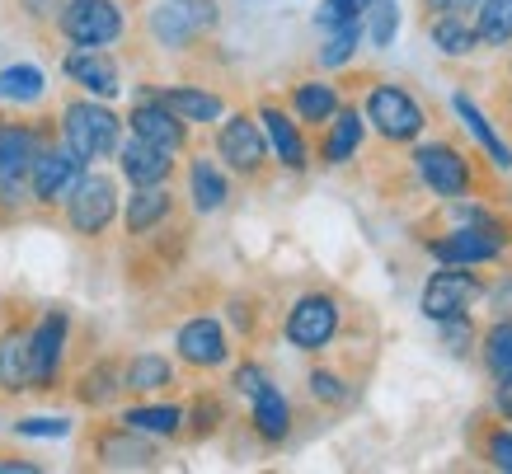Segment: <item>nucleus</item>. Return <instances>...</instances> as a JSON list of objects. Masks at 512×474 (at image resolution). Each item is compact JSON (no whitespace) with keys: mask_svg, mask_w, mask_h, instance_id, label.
Instances as JSON below:
<instances>
[{"mask_svg":"<svg viewBox=\"0 0 512 474\" xmlns=\"http://www.w3.org/2000/svg\"><path fill=\"white\" fill-rule=\"evenodd\" d=\"M66 146L90 165V160H104V155L118 151V118H113L104 104H71L66 108V123H62Z\"/></svg>","mask_w":512,"mask_h":474,"instance_id":"1","label":"nucleus"},{"mask_svg":"<svg viewBox=\"0 0 512 474\" xmlns=\"http://www.w3.org/2000/svg\"><path fill=\"white\" fill-rule=\"evenodd\" d=\"M212 24H217L212 0H160L151 10V33H156L160 47H188Z\"/></svg>","mask_w":512,"mask_h":474,"instance_id":"2","label":"nucleus"},{"mask_svg":"<svg viewBox=\"0 0 512 474\" xmlns=\"http://www.w3.org/2000/svg\"><path fill=\"white\" fill-rule=\"evenodd\" d=\"M62 33L76 47H104L123 38V10L113 0H71L62 10Z\"/></svg>","mask_w":512,"mask_h":474,"instance_id":"3","label":"nucleus"},{"mask_svg":"<svg viewBox=\"0 0 512 474\" xmlns=\"http://www.w3.org/2000/svg\"><path fill=\"white\" fill-rule=\"evenodd\" d=\"M80 174H85V160L71 146H43L29 169V188L38 202H66L71 188L80 184Z\"/></svg>","mask_w":512,"mask_h":474,"instance_id":"4","label":"nucleus"},{"mask_svg":"<svg viewBox=\"0 0 512 474\" xmlns=\"http://www.w3.org/2000/svg\"><path fill=\"white\" fill-rule=\"evenodd\" d=\"M118 212V188L113 179L104 174H80V184L71 188V198H66V216H71V226L80 235H99V230L113 221Z\"/></svg>","mask_w":512,"mask_h":474,"instance_id":"5","label":"nucleus"},{"mask_svg":"<svg viewBox=\"0 0 512 474\" xmlns=\"http://www.w3.org/2000/svg\"><path fill=\"white\" fill-rule=\"evenodd\" d=\"M367 118L376 123V132L390 141H414L423 132V108L400 90V85H376L367 99Z\"/></svg>","mask_w":512,"mask_h":474,"instance_id":"6","label":"nucleus"},{"mask_svg":"<svg viewBox=\"0 0 512 474\" xmlns=\"http://www.w3.org/2000/svg\"><path fill=\"white\" fill-rule=\"evenodd\" d=\"M475 296H480L475 273H456V268L433 273V282L423 287V315H428V320H437V324H456L470 310V301H475Z\"/></svg>","mask_w":512,"mask_h":474,"instance_id":"7","label":"nucleus"},{"mask_svg":"<svg viewBox=\"0 0 512 474\" xmlns=\"http://www.w3.org/2000/svg\"><path fill=\"white\" fill-rule=\"evenodd\" d=\"M43 151V137L33 127H19V123H0V188L5 193H19L29 184V169Z\"/></svg>","mask_w":512,"mask_h":474,"instance_id":"8","label":"nucleus"},{"mask_svg":"<svg viewBox=\"0 0 512 474\" xmlns=\"http://www.w3.org/2000/svg\"><path fill=\"white\" fill-rule=\"evenodd\" d=\"M217 146H221V160H231V169H240V174H259L268 160L264 127L254 118H245V113H235L231 123H221Z\"/></svg>","mask_w":512,"mask_h":474,"instance_id":"9","label":"nucleus"},{"mask_svg":"<svg viewBox=\"0 0 512 474\" xmlns=\"http://www.w3.org/2000/svg\"><path fill=\"white\" fill-rule=\"evenodd\" d=\"M339 329V306L329 301V296H306V301H296V310L287 315V338H292L301 352H315L325 348L329 338Z\"/></svg>","mask_w":512,"mask_h":474,"instance_id":"10","label":"nucleus"},{"mask_svg":"<svg viewBox=\"0 0 512 474\" xmlns=\"http://www.w3.org/2000/svg\"><path fill=\"white\" fill-rule=\"evenodd\" d=\"M419 174H423V184L433 188V193H442V198H461L470 188V165H466V155L461 151H451V146H423L419 155Z\"/></svg>","mask_w":512,"mask_h":474,"instance_id":"11","label":"nucleus"},{"mask_svg":"<svg viewBox=\"0 0 512 474\" xmlns=\"http://www.w3.org/2000/svg\"><path fill=\"white\" fill-rule=\"evenodd\" d=\"M62 348H66V315L52 310V315H43L38 329L29 334V385H47L57 376Z\"/></svg>","mask_w":512,"mask_h":474,"instance_id":"12","label":"nucleus"},{"mask_svg":"<svg viewBox=\"0 0 512 474\" xmlns=\"http://www.w3.org/2000/svg\"><path fill=\"white\" fill-rule=\"evenodd\" d=\"M66 76L76 80V85H85L90 94H99V99H113V94L123 90L118 66H113L99 47H80V52H71V57H66Z\"/></svg>","mask_w":512,"mask_h":474,"instance_id":"13","label":"nucleus"},{"mask_svg":"<svg viewBox=\"0 0 512 474\" xmlns=\"http://www.w3.org/2000/svg\"><path fill=\"white\" fill-rule=\"evenodd\" d=\"M132 137H141V141H151V146H165V151H179V146H184V123H179V118H174L170 108L160 104H151V99H146V104H137L132 108Z\"/></svg>","mask_w":512,"mask_h":474,"instance_id":"14","label":"nucleus"},{"mask_svg":"<svg viewBox=\"0 0 512 474\" xmlns=\"http://www.w3.org/2000/svg\"><path fill=\"white\" fill-rule=\"evenodd\" d=\"M118 160H123V174L137 188L165 184V179H170V169H174V160H170V151H165V146H151V141H141V137L127 141L123 151H118Z\"/></svg>","mask_w":512,"mask_h":474,"instance_id":"15","label":"nucleus"},{"mask_svg":"<svg viewBox=\"0 0 512 474\" xmlns=\"http://www.w3.org/2000/svg\"><path fill=\"white\" fill-rule=\"evenodd\" d=\"M179 357L193 367H221L226 362V334L217 320H188L179 329Z\"/></svg>","mask_w":512,"mask_h":474,"instance_id":"16","label":"nucleus"},{"mask_svg":"<svg viewBox=\"0 0 512 474\" xmlns=\"http://www.w3.org/2000/svg\"><path fill=\"white\" fill-rule=\"evenodd\" d=\"M498 235L494 230H480V226H470V230H456V235H447V240H437L433 254L442 263H484V259H498Z\"/></svg>","mask_w":512,"mask_h":474,"instance_id":"17","label":"nucleus"},{"mask_svg":"<svg viewBox=\"0 0 512 474\" xmlns=\"http://www.w3.org/2000/svg\"><path fill=\"white\" fill-rule=\"evenodd\" d=\"M264 132H268V141H273V151H278L282 165H287V169H306V141H301L296 123L282 113L278 104H264Z\"/></svg>","mask_w":512,"mask_h":474,"instance_id":"18","label":"nucleus"},{"mask_svg":"<svg viewBox=\"0 0 512 474\" xmlns=\"http://www.w3.org/2000/svg\"><path fill=\"white\" fill-rule=\"evenodd\" d=\"M160 104L170 108L179 123H217L221 118V99L217 94H207V90H165L160 94Z\"/></svg>","mask_w":512,"mask_h":474,"instance_id":"19","label":"nucleus"},{"mask_svg":"<svg viewBox=\"0 0 512 474\" xmlns=\"http://www.w3.org/2000/svg\"><path fill=\"white\" fill-rule=\"evenodd\" d=\"M170 216V193L160 184H146L132 193V202H127V230L132 235H146L151 226H160Z\"/></svg>","mask_w":512,"mask_h":474,"instance_id":"20","label":"nucleus"},{"mask_svg":"<svg viewBox=\"0 0 512 474\" xmlns=\"http://www.w3.org/2000/svg\"><path fill=\"white\" fill-rule=\"evenodd\" d=\"M287 423H292V409H287L282 390L264 385V390L254 395V428H259V437H268V442H282V437H287Z\"/></svg>","mask_w":512,"mask_h":474,"instance_id":"21","label":"nucleus"},{"mask_svg":"<svg viewBox=\"0 0 512 474\" xmlns=\"http://www.w3.org/2000/svg\"><path fill=\"white\" fill-rule=\"evenodd\" d=\"M428 33H433V43L447 52V57H466L480 47V33L470 29L461 15H433L428 19Z\"/></svg>","mask_w":512,"mask_h":474,"instance_id":"22","label":"nucleus"},{"mask_svg":"<svg viewBox=\"0 0 512 474\" xmlns=\"http://www.w3.org/2000/svg\"><path fill=\"white\" fill-rule=\"evenodd\" d=\"M292 104L306 123H329V118L339 113V94H334V85H325V80H306V85L292 90Z\"/></svg>","mask_w":512,"mask_h":474,"instance_id":"23","label":"nucleus"},{"mask_svg":"<svg viewBox=\"0 0 512 474\" xmlns=\"http://www.w3.org/2000/svg\"><path fill=\"white\" fill-rule=\"evenodd\" d=\"M123 381L127 390H165V385H174V367L165 357H156V352H141V357L127 362Z\"/></svg>","mask_w":512,"mask_h":474,"instance_id":"24","label":"nucleus"},{"mask_svg":"<svg viewBox=\"0 0 512 474\" xmlns=\"http://www.w3.org/2000/svg\"><path fill=\"white\" fill-rule=\"evenodd\" d=\"M47 80L38 66H5L0 71V99H10V104H33V99H43Z\"/></svg>","mask_w":512,"mask_h":474,"instance_id":"25","label":"nucleus"},{"mask_svg":"<svg viewBox=\"0 0 512 474\" xmlns=\"http://www.w3.org/2000/svg\"><path fill=\"white\" fill-rule=\"evenodd\" d=\"M188 184H193V202H198V212H217L221 202H226V179H221V169L212 165V160H193Z\"/></svg>","mask_w":512,"mask_h":474,"instance_id":"26","label":"nucleus"},{"mask_svg":"<svg viewBox=\"0 0 512 474\" xmlns=\"http://www.w3.org/2000/svg\"><path fill=\"white\" fill-rule=\"evenodd\" d=\"M451 104H456V113H461V123H466L470 132H475V137H480V146H484V151L494 155V165H498V169H512V151H508V146H503V141L494 137V127L484 123V113H480V108L470 104L466 94H456V99H451Z\"/></svg>","mask_w":512,"mask_h":474,"instance_id":"27","label":"nucleus"},{"mask_svg":"<svg viewBox=\"0 0 512 474\" xmlns=\"http://www.w3.org/2000/svg\"><path fill=\"white\" fill-rule=\"evenodd\" d=\"M357 141H362V118H357L353 108H343V113H334V127H329V137H325V160L329 165H343L357 151Z\"/></svg>","mask_w":512,"mask_h":474,"instance_id":"28","label":"nucleus"},{"mask_svg":"<svg viewBox=\"0 0 512 474\" xmlns=\"http://www.w3.org/2000/svg\"><path fill=\"white\" fill-rule=\"evenodd\" d=\"M480 43L489 47H508L512 43V0H480Z\"/></svg>","mask_w":512,"mask_h":474,"instance_id":"29","label":"nucleus"},{"mask_svg":"<svg viewBox=\"0 0 512 474\" xmlns=\"http://www.w3.org/2000/svg\"><path fill=\"white\" fill-rule=\"evenodd\" d=\"M484 367L494 371V381H512V324H494V334L484 338Z\"/></svg>","mask_w":512,"mask_h":474,"instance_id":"30","label":"nucleus"},{"mask_svg":"<svg viewBox=\"0 0 512 474\" xmlns=\"http://www.w3.org/2000/svg\"><path fill=\"white\" fill-rule=\"evenodd\" d=\"M123 423H127V432H156V437H170V432H179L184 413L174 409V404H160V409H132Z\"/></svg>","mask_w":512,"mask_h":474,"instance_id":"31","label":"nucleus"},{"mask_svg":"<svg viewBox=\"0 0 512 474\" xmlns=\"http://www.w3.org/2000/svg\"><path fill=\"white\" fill-rule=\"evenodd\" d=\"M0 371H5L10 390H24V385H29V334H10V338H5Z\"/></svg>","mask_w":512,"mask_h":474,"instance_id":"32","label":"nucleus"},{"mask_svg":"<svg viewBox=\"0 0 512 474\" xmlns=\"http://www.w3.org/2000/svg\"><path fill=\"white\" fill-rule=\"evenodd\" d=\"M357 38H362V19H348V24H334L325 38V52H320V62L325 66H343L348 57H353Z\"/></svg>","mask_w":512,"mask_h":474,"instance_id":"33","label":"nucleus"},{"mask_svg":"<svg viewBox=\"0 0 512 474\" xmlns=\"http://www.w3.org/2000/svg\"><path fill=\"white\" fill-rule=\"evenodd\" d=\"M395 29H400V10H395V0H372V5H367V33H372V43L390 47L395 43Z\"/></svg>","mask_w":512,"mask_h":474,"instance_id":"34","label":"nucleus"},{"mask_svg":"<svg viewBox=\"0 0 512 474\" xmlns=\"http://www.w3.org/2000/svg\"><path fill=\"white\" fill-rule=\"evenodd\" d=\"M104 460H109V465H151L156 451L146 442H132V437H109V442H104Z\"/></svg>","mask_w":512,"mask_h":474,"instance_id":"35","label":"nucleus"},{"mask_svg":"<svg viewBox=\"0 0 512 474\" xmlns=\"http://www.w3.org/2000/svg\"><path fill=\"white\" fill-rule=\"evenodd\" d=\"M367 5H372V0H325V5H320V15H315V24H320V29H334V24L362 19L367 15Z\"/></svg>","mask_w":512,"mask_h":474,"instance_id":"36","label":"nucleus"},{"mask_svg":"<svg viewBox=\"0 0 512 474\" xmlns=\"http://www.w3.org/2000/svg\"><path fill=\"white\" fill-rule=\"evenodd\" d=\"M109 381H118V371H113V367L90 371V376H85V390H80V395L90 399V404H104V399H109L113 390H118V385H109Z\"/></svg>","mask_w":512,"mask_h":474,"instance_id":"37","label":"nucleus"},{"mask_svg":"<svg viewBox=\"0 0 512 474\" xmlns=\"http://www.w3.org/2000/svg\"><path fill=\"white\" fill-rule=\"evenodd\" d=\"M66 428H71V423H62V418H24V423H19L24 437H66Z\"/></svg>","mask_w":512,"mask_h":474,"instance_id":"38","label":"nucleus"},{"mask_svg":"<svg viewBox=\"0 0 512 474\" xmlns=\"http://www.w3.org/2000/svg\"><path fill=\"white\" fill-rule=\"evenodd\" d=\"M311 390H315V399H325V404H343V399H348V390H343V385L334 381L329 371H315V376H311Z\"/></svg>","mask_w":512,"mask_h":474,"instance_id":"39","label":"nucleus"},{"mask_svg":"<svg viewBox=\"0 0 512 474\" xmlns=\"http://www.w3.org/2000/svg\"><path fill=\"white\" fill-rule=\"evenodd\" d=\"M489 460H494L498 470L512 474V432H494V442H489Z\"/></svg>","mask_w":512,"mask_h":474,"instance_id":"40","label":"nucleus"},{"mask_svg":"<svg viewBox=\"0 0 512 474\" xmlns=\"http://www.w3.org/2000/svg\"><path fill=\"white\" fill-rule=\"evenodd\" d=\"M235 385H240V395L254 399V395H259V390L268 385V376H264L259 367H240V371H235Z\"/></svg>","mask_w":512,"mask_h":474,"instance_id":"41","label":"nucleus"},{"mask_svg":"<svg viewBox=\"0 0 512 474\" xmlns=\"http://www.w3.org/2000/svg\"><path fill=\"white\" fill-rule=\"evenodd\" d=\"M475 5H480V0H428V10H433V15H461V19H466Z\"/></svg>","mask_w":512,"mask_h":474,"instance_id":"42","label":"nucleus"},{"mask_svg":"<svg viewBox=\"0 0 512 474\" xmlns=\"http://www.w3.org/2000/svg\"><path fill=\"white\" fill-rule=\"evenodd\" d=\"M494 310L498 315H512V282H503V287L494 291Z\"/></svg>","mask_w":512,"mask_h":474,"instance_id":"43","label":"nucleus"},{"mask_svg":"<svg viewBox=\"0 0 512 474\" xmlns=\"http://www.w3.org/2000/svg\"><path fill=\"white\" fill-rule=\"evenodd\" d=\"M498 404H503V413H512V381H503V395H498Z\"/></svg>","mask_w":512,"mask_h":474,"instance_id":"44","label":"nucleus"}]
</instances>
